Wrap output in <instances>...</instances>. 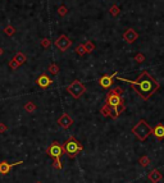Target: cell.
Masks as SVG:
<instances>
[{
  "mask_svg": "<svg viewBox=\"0 0 164 183\" xmlns=\"http://www.w3.org/2000/svg\"><path fill=\"white\" fill-rule=\"evenodd\" d=\"M151 132H153V128H151L150 124L144 119H140L132 128V133L136 136L137 140H140V141H145V140L151 135Z\"/></svg>",
  "mask_w": 164,
  "mask_h": 183,
  "instance_id": "obj_3",
  "label": "cell"
},
{
  "mask_svg": "<svg viewBox=\"0 0 164 183\" xmlns=\"http://www.w3.org/2000/svg\"><path fill=\"white\" fill-rule=\"evenodd\" d=\"M109 13H110L113 17H118L120 14V9H119V7L117 4H114L110 7V9H109Z\"/></svg>",
  "mask_w": 164,
  "mask_h": 183,
  "instance_id": "obj_19",
  "label": "cell"
},
{
  "mask_svg": "<svg viewBox=\"0 0 164 183\" xmlns=\"http://www.w3.org/2000/svg\"><path fill=\"white\" fill-rule=\"evenodd\" d=\"M124 109H126L124 104H120V105H117V106H114V108H110V117H112V118H118L119 114L124 112Z\"/></svg>",
  "mask_w": 164,
  "mask_h": 183,
  "instance_id": "obj_15",
  "label": "cell"
},
{
  "mask_svg": "<svg viewBox=\"0 0 164 183\" xmlns=\"http://www.w3.org/2000/svg\"><path fill=\"white\" fill-rule=\"evenodd\" d=\"M55 46H57L58 50L64 53V51H67L72 46V40L67 37L65 35H60L59 37L57 39V41H55Z\"/></svg>",
  "mask_w": 164,
  "mask_h": 183,
  "instance_id": "obj_7",
  "label": "cell"
},
{
  "mask_svg": "<svg viewBox=\"0 0 164 183\" xmlns=\"http://www.w3.org/2000/svg\"><path fill=\"white\" fill-rule=\"evenodd\" d=\"M100 112H101V114L104 115V117H110V108H109L106 104L101 108V110H100Z\"/></svg>",
  "mask_w": 164,
  "mask_h": 183,
  "instance_id": "obj_24",
  "label": "cell"
},
{
  "mask_svg": "<svg viewBox=\"0 0 164 183\" xmlns=\"http://www.w3.org/2000/svg\"><path fill=\"white\" fill-rule=\"evenodd\" d=\"M138 37V33L135 31L133 28H128L126 29V32L123 33V39L126 42H128V44H133Z\"/></svg>",
  "mask_w": 164,
  "mask_h": 183,
  "instance_id": "obj_11",
  "label": "cell"
},
{
  "mask_svg": "<svg viewBox=\"0 0 164 183\" xmlns=\"http://www.w3.org/2000/svg\"><path fill=\"white\" fill-rule=\"evenodd\" d=\"M75 51H76L80 57L85 55V54L87 53V51H86V47H85V45H83V44H78V45L76 46V49H75Z\"/></svg>",
  "mask_w": 164,
  "mask_h": 183,
  "instance_id": "obj_17",
  "label": "cell"
},
{
  "mask_svg": "<svg viewBox=\"0 0 164 183\" xmlns=\"http://www.w3.org/2000/svg\"><path fill=\"white\" fill-rule=\"evenodd\" d=\"M49 72H50V74L57 76L58 73H59V67H58V64H55V63L50 64V67H49Z\"/></svg>",
  "mask_w": 164,
  "mask_h": 183,
  "instance_id": "obj_22",
  "label": "cell"
},
{
  "mask_svg": "<svg viewBox=\"0 0 164 183\" xmlns=\"http://www.w3.org/2000/svg\"><path fill=\"white\" fill-rule=\"evenodd\" d=\"M63 149H64V154L69 159H75L78 155V152H81L83 150V146L78 140H76V137H69L63 143Z\"/></svg>",
  "mask_w": 164,
  "mask_h": 183,
  "instance_id": "obj_2",
  "label": "cell"
},
{
  "mask_svg": "<svg viewBox=\"0 0 164 183\" xmlns=\"http://www.w3.org/2000/svg\"><path fill=\"white\" fill-rule=\"evenodd\" d=\"M13 60H16V62L19 64V65H22V64H25L26 63V60H27V58H26V55L23 53H21V51H18L16 55L13 57Z\"/></svg>",
  "mask_w": 164,
  "mask_h": 183,
  "instance_id": "obj_16",
  "label": "cell"
},
{
  "mask_svg": "<svg viewBox=\"0 0 164 183\" xmlns=\"http://www.w3.org/2000/svg\"><path fill=\"white\" fill-rule=\"evenodd\" d=\"M40 44H41V46L44 47V49H47V47L50 46V40L49 39H41Z\"/></svg>",
  "mask_w": 164,
  "mask_h": 183,
  "instance_id": "obj_28",
  "label": "cell"
},
{
  "mask_svg": "<svg viewBox=\"0 0 164 183\" xmlns=\"http://www.w3.org/2000/svg\"><path fill=\"white\" fill-rule=\"evenodd\" d=\"M36 183H41V182H36Z\"/></svg>",
  "mask_w": 164,
  "mask_h": 183,
  "instance_id": "obj_32",
  "label": "cell"
},
{
  "mask_svg": "<svg viewBox=\"0 0 164 183\" xmlns=\"http://www.w3.org/2000/svg\"><path fill=\"white\" fill-rule=\"evenodd\" d=\"M148 178L150 182H153V183H158V182H160L162 178H163V174L160 173V170H158V169H153L151 172L149 173L148 175Z\"/></svg>",
  "mask_w": 164,
  "mask_h": 183,
  "instance_id": "obj_14",
  "label": "cell"
},
{
  "mask_svg": "<svg viewBox=\"0 0 164 183\" xmlns=\"http://www.w3.org/2000/svg\"><path fill=\"white\" fill-rule=\"evenodd\" d=\"M67 13H68V9H67V7H64V5H60V7L58 8V14L60 17H64Z\"/></svg>",
  "mask_w": 164,
  "mask_h": 183,
  "instance_id": "obj_26",
  "label": "cell"
},
{
  "mask_svg": "<svg viewBox=\"0 0 164 183\" xmlns=\"http://www.w3.org/2000/svg\"><path fill=\"white\" fill-rule=\"evenodd\" d=\"M53 167L55 169H58V170H62L63 169V164H62V161H60V159H54Z\"/></svg>",
  "mask_w": 164,
  "mask_h": 183,
  "instance_id": "obj_27",
  "label": "cell"
},
{
  "mask_svg": "<svg viewBox=\"0 0 164 183\" xmlns=\"http://www.w3.org/2000/svg\"><path fill=\"white\" fill-rule=\"evenodd\" d=\"M4 33L7 35V36H13L16 33V28L12 26V24H8V26L4 28Z\"/></svg>",
  "mask_w": 164,
  "mask_h": 183,
  "instance_id": "obj_20",
  "label": "cell"
},
{
  "mask_svg": "<svg viewBox=\"0 0 164 183\" xmlns=\"http://www.w3.org/2000/svg\"><path fill=\"white\" fill-rule=\"evenodd\" d=\"M9 67H10V68L12 69H13V71H16V69H18V68H19V64H18L17 62H16V60H13V59H12L10 60V62H9Z\"/></svg>",
  "mask_w": 164,
  "mask_h": 183,
  "instance_id": "obj_29",
  "label": "cell"
},
{
  "mask_svg": "<svg viewBox=\"0 0 164 183\" xmlns=\"http://www.w3.org/2000/svg\"><path fill=\"white\" fill-rule=\"evenodd\" d=\"M138 164H140L141 167L146 168V167L149 165V164H150V157H149V156H146V155H145V156H141V157L138 159Z\"/></svg>",
  "mask_w": 164,
  "mask_h": 183,
  "instance_id": "obj_18",
  "label": "cell"
},
{
  "mask_svg": "<svg viewBox=\"0 0 164 183\" xmlns=\"http://www.w3.org/2000/svg\"><path fill=\"white\" fill-rule=\"evenodd\" d=\"M57 123H58L60 127H62L63 129H68V128H69L72 124H73V119H72L67 113H64V114H62V117L58 118Z\"/></svg>",
  "mask_w": 164,
  "mask_h": 183,
  "instance_id": "obj_8",
  "label": "cell"
},
{
  "mask_svg": "<svg viewBox=\"0 0 164 183\" xmlns=\"http://www.w3.org/2000/svg\"><path fill=\"white\" fill-rule=\"evenodd\" d=\"M118 80L127 82L130 86H132V88L135 90V92L141 97L142 100H149L160 87V85L156 82L155 78L153 76H150V73L146 71H144L135 81L126 80V78H120V77H118Z\"/></svg>",
  "mask_w": 164,
  "mask_h": 183,
  "instance_id": "obj_1",
  "label": "cell"
},
{
  "mask_svg": "<svg viewBox=\"0 0 164 183\" xmlns=\"http://www.w3.org/2000/svg\"><path fill=\"white\" fill-rule=\"evenodd\" d=\"M123 102L124 101L122 99V96L117 92V90H115V88L110 90L108 92V95H106V105L109 108H114V106L120 105V104H123Z\"/></svg>",
  "mask_w": 164,
  "mask_h": 183,
  "instance_id": "obj_6",
  "label": "cell"
},
{
  "mask_svg": "<svg viewBox=\"0 0 164 183\" xmlns=\"http://www.w3.org/2000/svg\"><path fill=\"white\" fill-rule=\"evenodd\" d=\"M83 45H85V47H86V51L87 53H92L95 50V45H94L92 41H86Z\"/></svg>",
  "mask_w": 164,
  "mask_h": 183,
  "instance_id": "obj_23",
  "label": "cell"
},
{
  "mask_svg": "<svg viewBox=\"0 0 164 183\" xmlns=\"http://www.w3.org/2000/svg\"><path fill=\"white\" fill-rule=\"evenodd\" d=\"M25 110H26L27 113H33V112L36 110V105H35L32 101H28L26 105H25Z\"/></svg>",
  "mask_w": 164,
  "mask_h": 183,
  "instance_id": "obj_21",
  "label": "cell"
},
{
  "mask_svg": "<svg viewBox=\"0 0 164 183\" xmlns=\"http://www.w3.org/2000/svg\"><path fill=\"white\" fill-rule=\"evenodd\" d=\"M19 164H23V161H17V163H7V161H0V174L2 175H7L9 172H10V169L16 167V165H19Z\"/></svg>",
  "mask_w": 164,
  "mask_h": 183,
  "instance_id": "obj_10",
  "label": "cell"
},
{
  "mask_svg": "<svg viewBox=\"0 0 164 183\" xmlns=\"http://www.w3.org/2000/svg\"><path fill=\"white\" fill-rule=\"evenodd\" d=\"M7 129H8L7 124H4V123H0V133H4V132H7Z\"/></svg>",
  "mask_w": 164,
  "mask_h": 183,
  "instance_id": "obj_30",
  "label": "cell"
},
{
  "mask_svg": "<svg viewBox=\"0 0 164 183\" xmlns=\"http://www.w3.org/2000/svg\"><path fill=\"white\" fill-rule=\"evenodd\" d=\"M117 76V72H114L113 74H105V76H103L100 80H99V83H100V86L103 88H109L113 85V80H114V77Z\"/></svg>",
  "mask_w": 164,
  "mask_h": 183,
  "instance_id": "obj_9",
  "label": "cell"
},
{
  "mask_svg": "<svg viewBox=\"0 0 164 183\" xmlns=\"http://www.w3.org/2000/svg\"><path fill=\"white\" fill-rule=\"evenodd\" d=\"M3 53H4V50H3V47H0V57L3 55Z\"/></svg>",
  "mask_w": 164,
  "mask_h": 183,
  "instance_id": "obj_31",
  "label": "cell"
},
{
  "mask_svg": "<svg viewBox=\"0 0 164 183\" xmlns=\"http://www.w3.org/2000/svg\"><path fill=\"white\" fill-rule=\"evenodd\" d=\"M151 135H154L158 141H162V140L164 138V124H162V123L156 124V126L153 128V132H151Z\"/></svg>",
  "mask_w": 164,
  "mask_h": 183,
  "instance_id": "obj_13",
  "label": "cell"
},
{
  "mask_svg": "<svg viewBox=\"0 0 164 183\" xmlns=\"http://www.w3.org/2000/svg\"><path fill=\"white\" fill-rule=\"evenodd\" d=\"M46 154L53 159H60L64 155V149L63 145H60L58 141H53L50 146L46 149Z\"/></svg>",
  "mask_w": 164,
  "mask_h": 183,
  "instance_id": "obj_5",
  "label": "cell"
},
{
  "mask_svg": "<svg viewBox=\"0 0 164 183\" xmlns=\"http://www.w3.org/2000/svg\"><path fill=\"white\" fill-rule=\"evenodd\" d=\"M67 91H68V94L72 96V97H75V99H80V97L86 92V87L83 86V83L80 82L78 80L73 81L69 86H67Z\"/></svg>",
  "mask_w": 164,
  "mask_h": 183,
  "instance_id": "obj_4",
  "label": "cell"
},
{
  "mask_svg": "<svg viewBox=\"0 0 164 183\" xmlns=\"http://www.w3.org/2000/svg\"><path fill=\"white\" fill-rule=\"evenodd\" d=\"M135 62H136V63H138V64L144 63V62H145V55H144L142 53L136 54V55H135Z\"/></svg>",
  "mask_w": 164,
  "mask_h": 183,
  "instance_id": "obj_25",
  "label": "cell"
},
{
  "mask_svg": "<svg viewBox=\"0 0 164 183\" xmlns=\"http://www.w3.org/2000/svg\"><path fill=\"white\" fill-rule=\"evenodd\" d=\"M36 83H37V86H40L41 88H47L49 86H51L53 80L47 74H41L37 80H36Z\"/></svg>",
  "mask_w": 164,
  "mask_h": 183,
  "instance_id": "obj_12",
  "label": "cell"
}]
</instances>
